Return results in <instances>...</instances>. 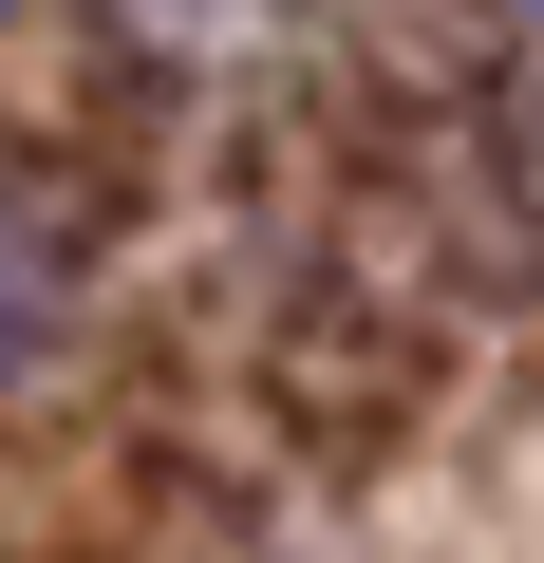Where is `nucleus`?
<instances>
[{"label": "nucleus", "instance_id": "1", "mask_svg": "<svg viewBox=\"0 0 544 563\" xmlns=\"http://www.w3.org/2000/svg\"><path fill=\"white\" fill-rule=\"evenodd\" d=\"M38 320H57V263H38V244H20V207H0V357H20V339H38Z\"/></svg>", "mask_w": 544, "mask_h": 563}]
</instances>
